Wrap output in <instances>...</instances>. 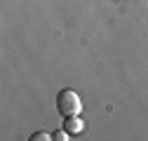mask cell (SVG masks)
<instances>
[{"label": "cell", "mask_w": 148, "mask_h": 141, "mask_svg": "<svg viewBox=\"0 0 148 141\" xmlns=\"http://www.w3.org/2000/svg\"><path fill=\"white\" fill-rule=\"evenodd\" d=\"M57 111L61 118H68V115H80L82 111V101L78 97V92L73 90H61L57 94Z\"/></svg>", "instance_id": "cell-1"}, {"label": "cell", "mask_w": 148, "mask_h": 141, "mask_svg": "<svg viewBox=\"0 0 148 141\" xmlns=\"http://www.w3.org/2000/svg\"><path fill=\"white\" fill-rule=\"evenodd\" d=\"M64 129H66L71 136H75V134H80V132L85 129V122H82L78 115H68V118H64Z\"/></svg>", "instance_id": "cell-2"}, {"label": "cell", "mask_w": 148, "mask_h": 141, "mask_svg": "<svg viewBox=\"0 0 148 141\" xmlns=\"http://www.w3.org/2000/svg\"><path fill=\"white\" fill-rule=\"evenodd\" d=\"M52 139H54V141H66V139H71V134H68L66 129H57V132L52 134Z\"/></svg>", "instance_id": "cell-3"}, {"label": "cell", "mask_w": 148, "mask_h": 141, "mask_svg": "<svg viewBox=\"0 0 148 141\" xmlns=\"http://www.w3.org/2000/svg\"><path fill=\"white\" fill-rule=\"evenodd\" d=\"M49 139H52V134H47V132H35L31 136V141H49Z\"/></svg>", "instance_id": "cell-4"}]
</instances>
